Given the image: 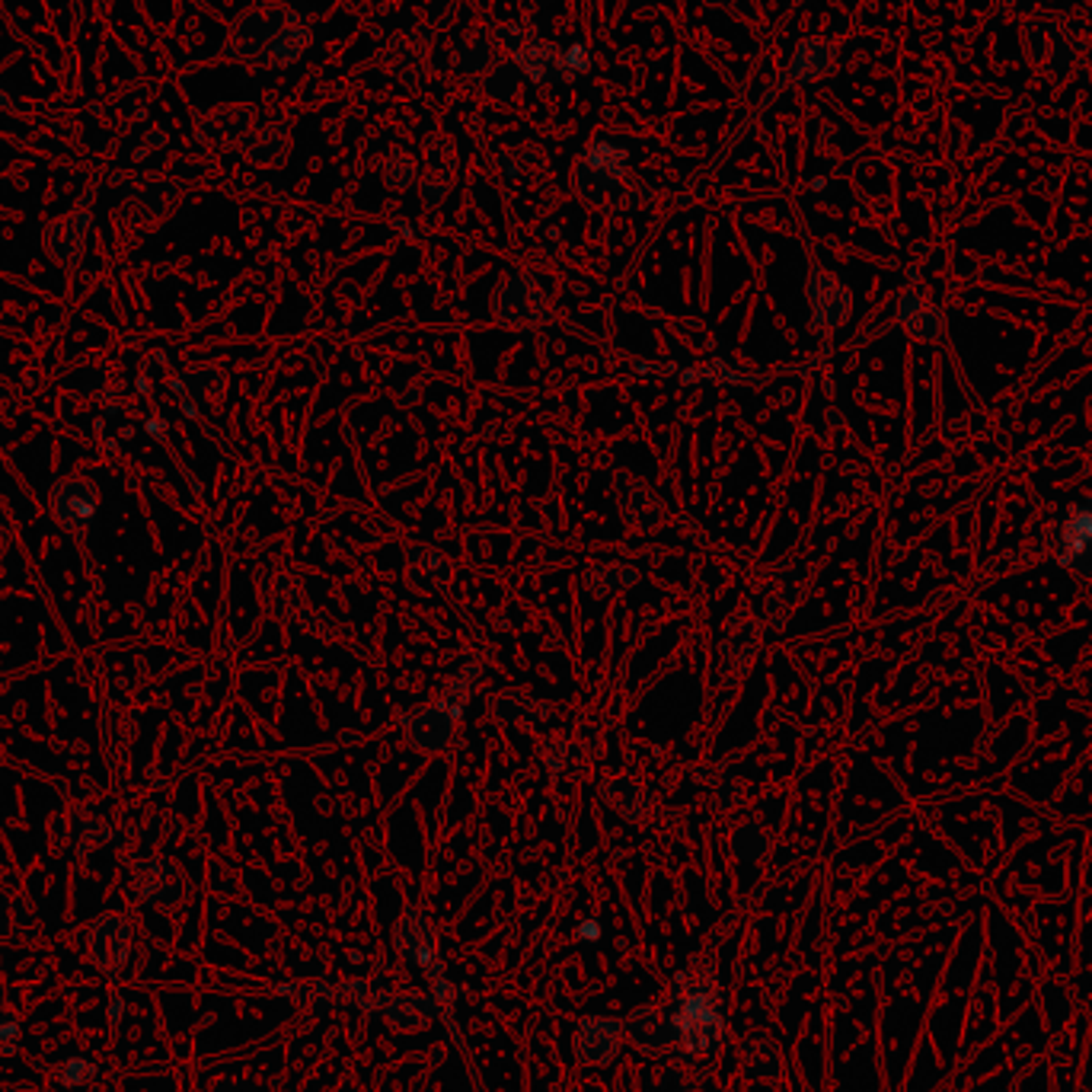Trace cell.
Wrapping results in <instances>:
<instances>
[{"label":"cell","mask_w":1092,"mask_h":1092,"mask_svg":"<svg viewBox=\"0 0 1092 1092\" xmlns=\"http://www.w3.org/2000/svg\"><path fill=\"white\" fill-rule=\"evenodd\" d=\"M403 1013H396V1023H406V1025H418L425 1023V1003H418V999H403Z\"/></svg>","instance_id":"obj_14"},{"label":"cell","mask_w":1092,"mask_h":1092,"mask_svg":"<svg viewBox=\"0 0 1092 1092\" xmlns=\"http://www.w3.org/2000/svg\"><path fill=\"white\" fill-rule=\"evenodd\" d=\"M578 1051L585 1060H607L614 1054V1025L610 1023H588L578 1035Z\"/></svg>","instance_id":"obj_6"},{"label":"cell","mask_w":1092,"mask_h":1092,"mask_svg":"<svg viewBox=\"0 0 1092 1092\" xmlns=\"http://www.w3.org/2000/svg\"><path fill=\"white\" fill-rule=\"evenodd\" d=\"M135 888L145 901L157 907H173L186 894V882H182L179 869L167 860H147L135 869Z\"/></svg>","instance_id":"obj_2"},{"label":"cell","mask_w":1092,"mask_h":1092,"mask_svg":"<svg viewBox=\"0 0 1092 1092\" xmlns=\"http://www.w3.org/2000/svg\"><path fill=\"white\" fill-rule=\"evenodd\" d=\"M0 549H4V534H0Z\"/></svg>","instance_id":"obj_16"},{"label":"cell","mask_w":1092,"mask_h":1092,"mask_svg":"<svg viewBox=\"0 0 1092 1092\" xmlns=\"http://www.w3.org/2000/svg\"><path fill=\"white\" fill-rule=\"evenodd\" d=\"M13 1041H16V1023H13V1016L0 1006V1048L10 1051L13 1048Z\"/></svg>","instance_id":"obj_15"},{"label":"cell","mask_w":1092,"mask_h":1092,"mask_svg":"<svg viewBox=\"0 0 1092 1092\" xmlns=\"http://www.w3.org/2000/svg\"><path fill=\"white\" fill-rule=\"evenodd\" d=\"M607 799L617 805L620 812L624 814H639V802H642V795H639V789L636 786H632L629 780H617V783H610L607 786Z\"/></svg>","instance_id":"obj_10"},{"label":"cell","mask_w":1092,"mask_h":1092,"mask_svg":"<svg viewBox=\"0 0 1092 1092\" xmlns=\"http://www.w3.org/2000/svg\"><path fill=\"white\" fill-rule=\"evenodd\" d=\"M80 247H84V218L61 221L48 233V250L58 262H77Z\"/></svg>","instance_id":"obj_5"},{"label":"cell","mask_w":1092,"mask_h":1092,"mask_svg":"<svg viewBox=\"0 0 1092 1092\" xmlns=\"http://www.w3.org/2000/svg\"><path fill=\"white\" fill-rule=\"evenodd\" d=\"M128 923L121 917L109 914L99 917V923L90 933V952H93V962L103 968L109 977L119 974V968L128 962Z\"/></svg>","instance_id":"obj_3"},{"label":"cell","mask_w":1092,"mask_h":1092,"mask_svg":"<svg viewBox=\"0 0 1092 1092\" xmlns=\"http://www.w3.org/2000/svg\"><path fill=\"white\" fill-rule=\"evenodd\" d=\"M221 386H224V377L221 371H214V367H201V371L189 374V390L199 396H208V400H214V396L221 393Z\"/></svg>","instance_id":"obj_12"},{"label":"cell","mask_w":1092,"mask_h":1092,"mask_svg":"<svg viewBox=\"0 0 1092 1092\" xmlns=\"http://www.w3.org/2000/svg\"><path fill=\"white\" fill-rule=\"evenodd\" d=\"M744 1054H748V1067H751V1074H760V1077H767V1074H773V1070L780 1067V1057H777V1051H773L767 1041L763 1038H754V1041H748V1048H744Z\"/></svg>","instance_id":"obj_8"},{"label":"cell","mask_w":1092,"mask_h":1092,"mask_svg":"<svg viewBox=\"0 0 1092 1092\" xmlns=\"http://www.w3.org/2000/svg\"><path fill=\"white\" fill-rule=\"evenodd\" d=\"M904 323L911 326L917 335H923V339H933V335L943 330L939 313L933 307H926L923 301H917V310H904Z\"/></svg>","instance_id":"obj_9"},{"label":"cell","mask_w":1092,"mask_h":1092,"mask_svg":"<svg viewBox=\"0 0 1092 1092\" xmlns=\"http://www.w3.org/2000/svg\"><path fill=\"white\" fill-rule=\"evenodd\" d=\"M103 837H106V828L99 821L87 818V814H77V818H74V843H77V850H90V846L103 843Z\"/></svg>","instance_id":"obj_11"},{"label":"cell","mask_w":1092,"mask_h":1092,"mask_svg":"<svg viewBox=\"0 0 1092 1092\" xmlns=\"http://www.w3.org/2000/svg\"><path fill=\"white\" fill-rule=\"evenodd\" d=\"M632 1035H636L642 1045H655V1041H658V1019H655V1013H642L636 1023H632Z\"/></svg>","instance_id":"obj_13"},{"label":"cell","mask_w":1092,"mask_h":1092,"mask_svg":"<svg viewBox=\"0 0 1092 1092\" xmlns=\"http://www.w3.org/2000/svg\"><path fill=\"white\" fill-rule=\"evenodd\" d=\"M814 307H818V320L821 323H840L843 320V313H846V301H843V294H840V288H837V284L831 281V279H821L814 281Z\"/></svg>","instance_id":"obj_7"},{"label":"cell","mask_w":1092,"mask_h":1092,"mask_svg":"<svg viewBox=\"0 0 1092 1092\" xmlns=\"http://www.w3.org/2000/svg\"><path fill=\"white\" fill-rule=\"evenodd\" d=\"M498 310H502L505 323H520V326L537 323L540 320V298L527 281H512L505 288L502 301H498Z\"/></svg>","instance_id":"obj_4"},{"label":"cell","mask_w":1092,"mask_h":1092,"mask_svg":"<svg viewBox=\"0 0 1092 1092\" xmlns=\"http://www.w3.org/2000/svg\"><path fill=\"white\" fill-rule=\"evenodd\" d=\"M96 508H99L96 486L90 483L87 476H65L55 486L52 515H55L58 524L67 530V534H74V537L87 534V527L93 524V518H96Z\"/></svg>","instance_id":"obj_1"}]
</instances>
